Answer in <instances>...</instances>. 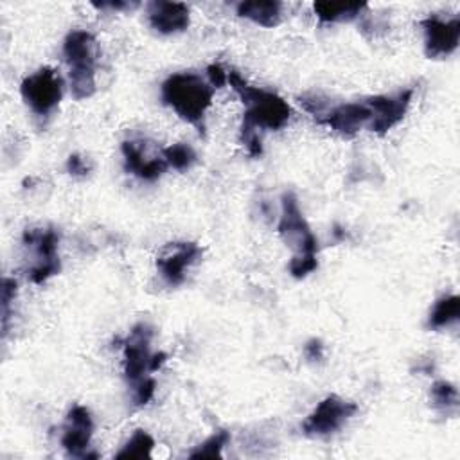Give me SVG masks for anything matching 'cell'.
I'll return each mask as SVG.
<instances>
[{
	"mask_svg": "<svg viewBox=\"0 0 460 460\" xmlns=\"http://www.w3.org/2000/svg\"><path fill=\"white\" fill-rule=\"evenodd\" d=\"M228 83L244 104L241 135L262 129H280L291 117L289 104L277 93L248 84L235 70L228 72Z\"/></svg>",
	"mask_w": 460,
	"mask_h": 460,
	"instance_id": "obj_1",
	"label": "cell"
},
{
	"mask_svg": "<svg viewBox=\"0 0 460 460\" xmlns=\"http://www.w3.org/2000/svg\"><path fill=\"white\" fill-rule=\"evenodd\" d=\"M214 88L192 72H178L162 83V101L176 115L205 133V113L212 104Z\"/></svg>",
	"mask_w": 460,
	"mask_h": 460,
	"instance_id": "obj_2",
	"label": "cell"
},
{
	"mask_svg": "<svg viewBox=\"0 0 460 460\" xmlns=\"http://www.w3.org/2000/svg\"><path fill=\"white\" fill-rule=\"evenodd\" d=\"M63 56L70 68V90L75 99L95 92V38L88 31H72L63 41Z\"/></svg>",
	"mask_w": 460,
	"mask_h": 460,
	"instance_id": "obj_3",
	"label": "cell"
},
{
	"mask_svg": "<svg viewBox=\"0 0 460 460\" xmlns=\"http://www.w3.org/2000/svg\"><path fill=\"white\" fill-rule=\"evenodd\" d=\"M20 93L25 104L36 115L43 117L59 104L63 95V81L56 70L43 66L22 81Z\"/></svg>",
	"mask_w": 460,
	"mask_h": 460,
	"instance_id": "obj_4",
	"label": "cell"
},
{
	"mask_svg": "<svg viewBox=\"0 0 460 460\" xmlns=\"http://www.w3.org/2000/svg\"><path fill=\"white\" fill-rule=\"evenodd\" d=\"M279 234L295 255H316L318 241L311 232L302 210L298 207L296 196L293 192L282 194V214L279 221Z\"/></svg>",
	"mask_w": 460,
	"mask_h": 460,
	"instance_id": "obj_5",
	"label": "cell"
},
{
	"mask_svg": "<svg viewBox=\"0 0 460 460\" xmlns=\"http://www.w3.org/2000/svg\"><path fill=\"white\" fill-rule=\"evenodd\" d=\"M356 411H358L356 402L345 401L338 395H327L307 415V419L302 424V431L304 435L314 437V438L329 437L336 433Z\"/></svg>",
	"mask_w": 460,
	"mask_h": 460,
	"instance_id": "obj_6",
	"label": "cell"
},
{
	"mask_svg": "<svg viewBox=\"0 0 460 460\" xmlns=\"http://www.w3.org/2000/svg\"><path fill=\"white\" fill-rule=\"evenodd\" d=\"M58 241H59V235L52 228L25 230L23 243L31 250H34V255H36V262L29 270V279L34 284H43L52 275L59 273L61 264L58 257Z\"/></svg>",
	"mask_w": 460,
	"mask_h": 460,
	"instance_id": "obj_7",
	"label": "cell"
},
{
	"mask_svg": "<svg viewBox=\"0 0 460 460\" xmlns=\"http://www.w3.org/2000/svg\"><path fill=\"white\" fill-rule=\"evenodd\" d=\"M151 336L153 329L147 323L140 322L131 329L124 341V376L133 386L149 377L147 374L151 372L153 358L149 350Z\"/></svg>",
	"mask_w": 460,
	"mask_h": 460,
	"instance_id": "obj_8",
	"label": "cell"
},
{
	"mask_svg": "<svg viewBox=\"0 0 460 460\" xmlns=\"http://www.w3.org/2000/svg\"><path fill=\"white\" fill-rule=\"evenodd\" d=\"M424 29V54L431 59L446 58L453 54L460 41V20H442L438 16H428L420 22Z\"/></svg>",
	"mask_w": 460,
	"mask_h": 460,
	"instance_id": "obj_9",
	"label": "cell"
},
{
	"mask_svg": "<svg viewBox=\"0 0 460 460\" xmlns=\"http://www.w3.org/2000/svg\"><path fill=\"white\" fill-rule=\"evenodd\" d=\"M93 433V420L90 415V410L86 406L75 404L70 408L65 419L63 435H61V446L65 451L72 456L81 458H95V453H88L90 440Z\"/></svg>",
	"mask_w": 460,
	"mask_h": 460,
	"instance_id": "obj_10",
	"label": "cell"
},
{
	"mask_svg": "<svg viewBox=\"0 0 460 460\" xmlns=\"http://www.w3.org/2000/svg\"><path fill=\"white\" fill-rule=\"evenodd\" d=\"M413 97V88H406L397 92L395 95H376L367 101L372 119L368 128L379 135L390 131L395 124L402 120L408 111V106Z\"/></svg>",
	"mask_w": 460,
	"mask_h": 460,
	"instance_id": "obj_11",
	"label": "cell"
},
{
	"mask_svg": "<svg viewBox=\"0 0 460 460\" xmlns=\"http://www.w3.org/2000/svg\"><path fill=\"white\" fill-rule=\"evenodd\" d=\"M201 257V248L196 243H171L156 259V268L169 286H178L185 280V270L196 264Z\"/></svg>",
	"mask_w": 460,
	"mask_h": 460,
	"instance_id": "obj_12",
	"label": "cell"
},
{
	"mask_svg": "<svg viewBox=\"0 0 460 460\" xmlns=\"http://www.w3.org/2000/svg\"><path fill=\"white\" fill-rule=\"evenodd\" d=\"M372 119V111L365 102H343L331 106L325 115L318 120L320 124L331 128L341 137H354L361 128H365Z\"/></svg>",
	"mask_w": 460,
	"mask_h": 460,
	"instance_id": "obj_13",
	"label": "cell"
},
{
	"mask_svg": "<svg viewBox=\"0 0 460 460\" xmlns=\"http://www.w3.org/2000/svg\"><path fill=\"white\" fill-rule=\"evenodd\" d=\"M149 25L160 34H176L189 27V7L181 2H151L147 5Z\"/></svg>",
	"mask_w": 460,
	"mask_h": 460,
	"instance_id": "obj_14",
	"label": "cell"
},
{
	"mask_svg": "<svg viewBox=\"0 0 460 460\" xmlns=\"http://www.w3.org/2000/svg\"><path fill=\"white\" fill-rule=\"evenodd\" d=\"M122 156H124V167L126 171L133 172L135 176H138L140 180L146 181H155L158 180L165 169L169 167L167 162L158 156L155 158H147L146 151L142 149V146L135 140H124L122 142Z\"/></svg>",
	"mask_w": 460,
	"mask_h": 460,
	"instance_id": "obj_15",
	"label": "cell"
},
{
	"mask_svg": "<svg viewBox=\"0 0 460 460\" xmlns=\"http://www.w3.org/2000/svg\"><path fill=\"white\" fill-rule=\"evenodd\" d=\"M280 7L282 5L273 0H248L237 5V14L262 27H275L280 23Z\"/></svg>",
	"mask_w": 460,
	"mask_h": 460,
	"instance_id": "obj_16",
	"label": "cell"
},
{
	"mask_svg": "<svg viewBox=\"0 0 460 460\" xmlns=\"http://www.w3.org/2000/svg\"><path fill=\"white\" fill-rule=\"evenodd\" d=\"M458 316H460V298L456 295H446L435 302L428 318V327L444 329L453 322H456Z\"/></svg>",
	"mask_w": 460,
	"mask_h": 460,
	"instance_id": "obj_17",
	"label": "cell"
},
{
	"mask_svg": "<svg viewBox=\"0 0 460 460\" xmlns=\"http://www.w3.org/2000/svg\"><path fill=\"white\" fill-rule=\"evenodd\" d=\"M316 16L322 22H349L359 16L367 7L365 4H336V2H318L313 5Z\"/></svg>",
	"mask_w": 460,
	"mask_h": 460,
	"instance_id": "obj_18",
	"label": "cell"
},
{
	"mask_svg": "<svg viewBox=\"0 0 460 460\" xmlns=\"http://www.w3.org/2000/svg\"><path fill=\"white\" fill-rule=\"evenodd\" d=\"M155 447V438L144 431V429H137L129 440L122 446V449L115 455V458L119 460H142V458H149L151 451Z\"/></svg>",
	"mask_w": 460,
	"mask_h": 460,
	"instance_id": "obj_19",
	"label": "cell"
},
{
	"mask_svg": "<svg viewBox=\"0 0 460 460\" xmlns=\"http://www.w3.org/2000/svg\"><path fill=\"white\" fill-rule=\"evenodd\" d=\"M431 401H433V406L437 410H440L442 413L449 415V413H455L456 408H458V390L447 383V381H437L433 386H431Z\"/></svg>",
	"mask_w": 460,
	"mask_h": 460,
	"instance_id": "obj_20",
	"label": "cell"
},
{
	"mask_svg": "<svg viewBox=\"0 0 460 460\" xmlns=\"http://www.w3.org/2000/svg\"><path fill=\"white\" fill-rule=\"evenodd\" d=\"M162 155H164V160L167 162V165L176 171H187L196 164V151L189 144H183V142L165 147L162 151Z\"/></svg>",
	"mask_w": 460,
	"mask_h": 460,
	"instance_id": "obj_21",
	"label": "cell"
},
{
	"mask_svg": "<svg viewBox=\"0 0 460 460\" xmlns=\"http://www.w3.org/2000/svg\"><path fill=\"white\" fill-rule=\"evenodd\" d=\"M230 440V433L225 429L216 431L214 435H210L205 442H201L196 449H192L189 453L190 458H216L221 456L223 447L226 446V442Z\"/></svg>",
	"mask_w": 460,
	"mask_h": 460,
	"instance_id": "obj_22",
	"label": "cell"
},
{
	"mask_svg": "<svg viewBox=\"0 0 460 460\" xmlns=\"http://www.w3.org/2000/svg\"><path fill=\"white\" fill-rule=\"evenodd\" d=\"M316 268H318L316 255H293V259L289 261V273L295 279H304Z\"/></svg>",
	"mask_w": 460,
	"mask_h": 460,
	"instance_id": "obj_23",
	"label": "cell"
},
{
	"mask_svg": "<svg viewBox=\"0 0 460 460\" xmlns=\"http://www.w3.org/2000/svg\"><path fill=\"white\" fill-rule=\"evenodd\" d=\"M14 295H16V282L13 279H4L2 280V331H4V334L7 332L11 304L14 302Z\"/></svg>",
	"mask_w": 460,
	"mask_h": 460,
	"instance_id": "obj_24",
	"label": "cell"
},
{
	"mask_svg": "<svg viewBox=\"0 0 460 460\" xmlns=\"http://www.w3.org/2000/svg\"><path fill=\"white\" fill-rule=\"evenodd\" d=\"M155 388H156L155 379L153 377H146L144 381H140L138 385L133 386V390H135L133 392V402L137 406L147 404L153 399V395H155Z\"/></svg>",
	"mask_w": 460,
	"mask_h": 460,
	"instance_id": "obj_25",
	"label": "cell"
},
{
	"mask_svg": "<svg viewBox=\"0 0 460 460\" xmlns=\"http://www.w3.org/2000/svg\"><path fill=\"white\" fill-rule=\"evenodd\" d=\"M66 169L74 176H86L88 171H90V165L79 155H70L68 160H66Z\"/></svg>",
	"mask_w": 460,
	"mask_h": 460,
	"instance_id": "obj_26",
	"label": "cell"
},
{
	"mask_svg": "<svg viewBox=\"0 0 460 460\" xmlns=\"http://www.w3.org/2000/svg\"><path fill=\"white\" fill-rule=\"evenodd\" d=\"M207 74H208V79L212 83V88H221L228 83V72L221 65H210L207 68Z\"/></svg>",
	"mask_w": 460,
	"mask_h": 460,
	"instance_id": "obj_27",
	"label": "cell"
},
{
	"mask_svg": "<svg viewBox=\"0 0 460 460\" xmlns=\"http://www.w3.org/2000/svg\"><path fill=\"white\" fill-rule=\"evenodd\" d=\"M305 356H307L309 359H322V356H323V345H322V341H320V340H311V341H307V345H305Z\"/></svg>",
	"mask_w": 460,
	"mask_h": 460,
	"instance_id": "obj_28",
	"label": "cell"
}]
</instances>
